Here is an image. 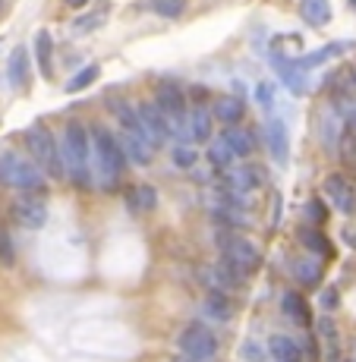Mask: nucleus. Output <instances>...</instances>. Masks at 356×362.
<instances>
[{
    "label": "nucleus",
    "mask_w": 356,
    "mask_h": 362,
    "mask_svg": "<svg viewBox=\"0 0 356 362\" xmlns=\"http://www.w3.org/2000/svg\"><path fill=\"white\" fill-rule=\"evenodd\" d=\"M60 161H64V177L76 189H92V136L82 120H67L60 132Z\"/></svg>",
    "instance_id": "nucleus-1"
},
{
    "label": "nucleus",
    "mask_w": 356,
    "mask_h": 362,
    "mask_svg": "<svg viewBox=\"0 0 356 362\" xmlns=\"http://www.w3.org/2000/svg\"><path fill=\"white\" fill-rule=\"evenodd\" d=\"M88 136H92V180H95V186L104 192L117 189L123 173H127V167H130L120 142H117L114 132H108L104 127H92Z\"/></svg>",
    "instance_id": "nucleus-2"
},
{
    "label": "nucleus",
    "mask_w": 356,
    "mask_h": 362,
    "mask_svg": "<svg viewBox=\"0 0 356 362\" xmlns=\"http://www.w3.org/2000/svg\"><path fill=\"white\" fill-rule=\"evenodd\" d=\"M0 186L19 189L23 196H41L47 189V177L32 158L16 148H0Z\"/></svg>",
    "instance_id": "nucleus-3"
},
{
    "label": "nucleus",
    "mask_w": 356,
    "mask_h": 362,
    "mask_svg": "<svg viewBox=\"0 0 356 362\" xmlns=\"http://www.w3.org/2000/svg\"><path fill=\"white\" fill-rule=\"evenodd\" d=\"M214 236H218L221 262H224L230 271H236L240 277H249V274L259 271L262 252H259V246H255L249 236H243L240 230H227V227H221Z\"/></svg>",
    "instance_id": "nucleus-4"
},
{
    "label": "nucleus",
    "mask_w": 356,
    "mask_h": 362,
    "mask_svg": "<svg viewBox=\"0 0 356 362\" xmlns=\"http://www.w3.org/2000/svg\"><path fill=\"white\" fill-rule=\"evenodd\" d=\"M25 148H29V158L38 164V170L45 173L47 180H64V161H60V142L51 129L41 120H35L29 129H25Z\"/></svg>",
    "instance_id": "nucleus-5"
},
{
    "label": "nucleus",
    "mask_w": 356,
    "mask_h": 362,
    "mask_svg": "<svg viewBox=\"0 0 356 362\" xmlns=\"http://www.w3.org/2000/svg\"><path fill=\"white\" fill-rule=\"evenodd\" d=\"M180 356L193 362H212L218 356V337L212 328H205V322H190L183 331L177 334Z\"/></svg>",
    "instance_id": "nucleus-6"
},
{
    "label": "nucleus",
    "mask_w": 356,
    "mask_h": 362,
    "mask_svg": "<svg viewBox=\"0 0 356 362\" xmlns=\"http://www.w3.org/2000/svg\"><path fill=\"white\" fill-rule=\"evenodd\" d=\"M136 117H139V129H142V136L149 139L151 145H164L171 136V123H167V117L161 114V107H158L155 101H139L136 104Z\"/></svg>",
    "instance_id": "nucleus-7"
},
{
    "label": "nucleus",
    "mask_w": 356,
    "mask_h": 362,
    "mask_svg": "<svg viewBox=\"0 0 356 362\" xmlns=\"http://www.w3.org/2000/svg\"><path fill=\"white\" fill-rule=\"evenodd\" d=\"M224 177H227L224 189H230L234 196H240V199H246L249 192H259L262 186L268 183V173H265L262 164H240V167L234 164Z\"/></svg>",
    "instance_id": "nucleus-8"
},
{
    "label": "nucleus",
    "mask_w": 356,
    "mask_h": 362,
    "mask_svg": "<svg viewBox=\"0 0 356 362\" xmlns=\"http://www.w3.org/2000/svg\"><path fill=\"white\" fill-rule=\"evenodd\" d=\"M322 189H325V199L331 202L334 211L347 214V218L356 214V186L344 177V173H328Z\"/></svg>",
    "instance_id": "nucleus-9"
},
{
    "label": "nucleus",
    "mask_w": 356,
    "mask_h": 362,
    "mask_svg": "<svg viewBox=\"0 0 356 362\" xmlns=\"http://www.w3.org/2000/svg\"><path fill=\"white\" fill-rule=\"evenodd\" d=\"M10 214L16 218L19 227H25V230H41V227L47 224V202L41 196H19L13 202Z\"/></svg>",
    "instance_id": "nucleus-10"
},
{
    "label": "nucleus",
    "mask_w": 356,
    "mask_h": 362,
    "mask_svg": "<svg viewBox=\"0 0 356 362\" xmlns=\"http://www.w3.org/2000/svg\"><path fill=\"white\" fill-rule=\"evenodd\" d=\"M117 142H120V148H123V155H127L130 164L149 167L151 158H155V145L142 136V129H123V136L117 139Z\"/></svg>",
    "instance_id": "nucleus-11"
},
{
    "label": "nucleus",
    "mask_w": 356,
    "mask_h": 362,
    "mask_svg": "<svg viewBox=\"0 0 356 362\" xmlns=\"http://www.w3.org/2000/svg\"><path fill=\"white\" fill-rule=\"evenodd\" d=\"M123 199H127V211L132 214V218H145V214H151L158 208V189L155 186H149V183L127 186Z\"/></svg>",
    "instance_id": "nucleus-12"
},
{
    "label": "nucleus",
    "mask_w": 356,
    "mask_h": 362,
    "mask_svg": "<svg viewBox=\"0 0 356 362\" xmlns=\"http://www.w3.org/2000/svg\"><path fill=\"white\" fill-rule=\"evenodd\" d=\"M202 277H205V284L212 287V293H236V290L246 284V277H240L236 271H230L224 262L208 264V268L202 271Z\"/></svg>",
    "instance_id": "nucleus-13"
},
{
    "label": "nucleus",
    "mask_w": 356,
    "mask_h": 362,
    "mask_svg": "<svg viewBox=\"0 0 356 362\" xmlns=\"http://www.w3.org/2000/svg\"><path fill=\"white\" fill-rule=\"evenodd\" d=\"M265 139H268L271 158H275V161L284 167V164L290 161V132H287V127H284L277 117H271V120L265 123Z\"/></svg>",
    "instance_id": "nucleus-14"
},
{
    "label": "nucleus",
    "mask_w": 356,
    "mask_h": 362,
    "mask_svg": "<svg viewBox=\"0 0 356 362\" xmlns=\"http://www.w3.org/2000/svg\"><path fill=\"white\" fill-rule=\"evenodd\" d=\"M6 82H10L16 92L29 88V47L16 45L6 57Z\"/></svg>",
    "instance_id": "nucleus-15"
},
{
    "label": "nucleus",
    "mask_w": 356,
    "mask_h": 362,
    "mask_svg": "<svg viewBox=\"0 0 356 362\" xmlns=\"http://www.w3.org/2000/svg\"><path fill=\"white\" fill-rule=\"evenodd\" d=\"M271 64H275V73L281 76V82L290 88L293 95H306L309 92V82H306V73H299L297 64L284 54H271Z\"/></svg>",
    "instance_id": "nucleus-16"
},
{
    "label": "nucleus",
    "mask_w": 356,
    "mask_h": 362,
    "mask_svg": "<svg viewBox=\"0 0 356 362\" xmlns=\"http://www.w3.org/2000/svg\"><path fill=\"white\" fill-rule=\"evenodd\" d=\"M208 110H212V120L224 123V127H240L243 114H246V107H243V101L236 95H218Z\"/></svg>",
    "instance_id": "nucleus-17"
},
{
    "label": "nucleus",
    "mask_w": 356,
    "mask_h": 362,
    "mask_svg": "<svg viewBox=\"0 0 356 362\" xmlns=\"http://www.w3.org/2000/svg\"><path fill=\"white\" fill-rule=\"evenodd\" d=\"M265 350L275 356V362H303V344L293 340L290 334H271Z\"/></svg>",
    "instance_id": "nucleus-18"
},
{
    "label": "nucleus",
    "mask_w": 356,
    "mask_h": 362,
    "mask_svg": "<svg viewBox=\"0 0 356 362\" xmlns=\"http://www.w3.org/2000/svg\"><path fill=\"white\" fill-rule=\"evenodd\" d=\"M212 110L205 104H193L186 110V132L193 136V142H208L212 139Z\"/></svg>",
    "instance_id": "nucleus-19"
},
{
    "label": "nucleus",
    "mask_w": 356,
    "mask_h": 362,
    "mask_svg": "<svg viewBox=\"0 0 356 362\" xmlns=\"http://www.w3.org/2000/svg\"><path fill=\"white\" fill-rule=\"evenodd\" d=\"M281 312L290 318L293 325H299V328H309V325H312L309 303H306V296L297 293V290H287V293L281 296Z\"/></svg>",
    "instance_id": "nucleus-20"
},
{
    "label": "nucleus",
    "mask_w": 356,
    "mask_h": 362,
    "mask_svg": "<svg viewBox=\"0 0 356 362\" xmlns=\"http://www.w3.org/2000/svg\"><path fill=\"white\" fill-rule=\"evenodd\" d=\"M35 60H38V73L41 79H54V38L47 29L35 32Z\"/></svg>",
    "instance_id": "nucleus-21"
},
{
    "label": "nucleus",
    "mask_w": 356,
    "mask_h": 362,
    "mask_svg": "<svg viewBox=\"0 0 356 362\" xmlns=\"http://www.w3.org/2000/svg\"><path fill=\"white\" fill-rule=\"evenodd\" d=\"M331 0H299V19L309 29H325L331 23Z\"/></svg>",
    "instance_id": "nucleus-22"
},
{
    "label": "nucleus",
    "mask_w": 356,
    "mask_h": 362,
    "mask_svg": "<svg viewBox=\"0 0 356 362\" xmlns=\"http://www.w3.org/2000/svg\"><path fill=\"white\" fill-rule=\"evenodd\" d=\"M199 312H202V318H212V322H218V325H227L230 318H234V303H230L224 293H205Z\"/></svg>",
    "instance_id": "nucleus-23"
},
{
    "label": "nucleus",
    "mask_w": 356,
    "mask_h": 362,
    "mask_svg": "<svg viewBox=\"0 0 356 362\" xmlns=\"http://www.w3.org/2000/svg\"><path fill=\"white\" fill-rule=\"evenodd\" d=\"M347 47H350V41H334V45H325V47H318V51H312V54H303V57H297L293 64H297L299 73H309V69L322 66L325 60H331V57H338V54H344Z\"/></svg>",
    "instance_id": "nucleus-24"
},
{
    "label": "nucleus",
    "mask_w": 356,
    "mask_h": 362,
    "mask_svg": "<svg viewBox=\"0 0 356 362\" xmlns=\"http://www.w3.org/2000/svg\"><path fill=\"white\" fill-rule=\"evenodd\" d=\"M328 88L334 92L338 101H356V64L340 66L338 73L328 79Z\"/></svg>",
    "instance_id": "nucleus-25"
},
{
    "label": "nucleus",
    "mask_w": 356,
    "mask_h": 362,
    "mask_svg": "<svg viewBox=\"0 0 356 362\" xmlns=\"http://www.w3.org/2000/svg\"><path fill=\"white\" fill-rule=\"evenodd\" d=\"M340 110L338 107H328L322 117H318V139H322V145L325 148H338V142H340Z\"/></svg>",
    "instance_id": "nucleus-26"
},
{
    "label": "nucleus",
    "mask_w": 356,
    "mask_h": 362,
    "mask_svg": "<svg viewBox=\"0 0 356 362\" xmlns=\"http://www.w3.org/2000/svg\"><path fill=\"white\" fill-rule=\"evenodd\" d=\"M221 139H224L227 148L234 151V158H249L253 155V148H255V136L249 129H243V127H227Z\"/></svg>",
    "instance_id": "nucleus-27"
},
{
    "label": "nucleus",
    "mask_w": 356,
    "mask_h": 362,
    "mask_svg": "<svg viewBox=\"0 0 356 362\" xmlns=\"http://www.w3.org/2000/svg\"><path fill=\"white\" fill-rule=\"evenodd\" d=\"M322 274H325V268L318 259H293V277H297L303 287H318Z\"/></svg>",
    "instance_id": "nucleus-28"
},
{
    "label": "nucleus",
    "mask_w": 356,
    "mask_h": 362,
    "mask_svg": "<svg viewBox=\"0 0 356 362\" xmlns=\"http://www.w3.org/2000/svg\"><path fill=\"white\" fill-rule=\"evenodd\" d=\"M205 158H208V164H212V167H214V170H218V173H227L230 167H234V161H236V158H234V151L227 148V142H224V139H221V136L208 142V148H205Z\"/></svg>",
    "instance_id": "nucleus-29"
},
{
    "label": "nucleus",
    "mask_w": 356,
    "mask_h": 362,
    "mask_svg": "<svg viewBox=\"0 0 356 362\" xmlns=\"http://www.w3.org/2000/svg\"><path fill=\"white\" fill-rule=\"evenodd\" d=\"M299 243H303L309 252H316V255H322V259H328V255H334V246H331V240L322 233V230H316V227H303L299 230Z\"/></svg>",
    "instance_id": "nucleus-30"
},
{
    "label": "nucleus",
    "mask_w": 356,
    "mask_h": 362,
    "mask_svg": "<svg viewBox=\"0 0 356 362\" xmlns=\"http://www.w3.org/2000/svg\"><path fill=\"white\" fill-rule=\"evenodd\" d=\"M171 161H173V167H180V170H193L195 161H199V151H195L190 142H177L171 148Z\"/></svg>",
    "instance_id": "nucleus-31"
},
{
    "label": "nucleus",
    "mask_w": 356,
    "mask_h": 362,
    "mask_svg": "<svg viewBox=\"0 0 356 362\" xmlns=\"http://www.w3.org/2000/svg\"><path fill=\"white\" fill-rule=\"evenodd\" d=\"M98 76H101V69H98V64H88V66H82L79 73H76L73 79L67 82V92H69V95H76V92H86V88L92 86V82L98 79Z\"/></svg>",
    "instance_id": "nucleus-32"
},
{
    "label": "nucleus",
    "mask_w": 356,
    "mask_h": 362,
    "mask_svg": "<svg viewBox=\"0 0 356 362\" xmlns=\"http://www.w3.org/2000/svg\"><path fill=\"white\" fill-rule=\"evenodd\" d=\"M151 10L164 19H180V13L186 10V0H151Z\"/></svg>",
    "instance_id": "nucleus-33"
},
{
    "label": "nucleus",
    "mask_w": 356,
    "mask_h": 362,
    "mask_svg": "<svg viewBox=\"0 0 356 362\" xmlns=\"http://www.w3.org/2000/svg\"><path fill=\"white\" fill-rule=\"evenodd\" d=\"M0 262L4 264H13L16 262V249H13V240H10V233L0 227Z\"/></svg>",
    "instance_id": "nucleus-34"
},
{
    "label": "nucleus",
    "mask_w": 356,
    "mask_h": 362,
    "mask_svg": "<svg viewBox=\"0 0 356 362\" xmlns=\"http://www.w3.org/2000/svg\"><path fill=\"white\" fill-rule=\"evenodd\" d=\"M240 353H243V359H246V362H262L268 350H265V346H259V340H246Z\"/></svg>",
    "instance_id": "nucleus-35"
},
{
    "label": "nucleus",
    "mask_w": 356,
    "mask_h": 362,
    "mask_svg": "<svg viewBox=\"0 0 356 362\" xmlns=\"http://www.w3.org/2000/svg\"><path fill=\"white\" fill-rule=\"evenodd\" d=\"M255 101H259L265 110L271 107V101H275V88H271V82H259V86H255Z\"/></svg>",
    "instance_id": "nucleus-36"
},
{
    "label": "nucleus",
    "mask_w": 356,
    "mask_h": 362,
    "mask_svg": "<svg viewBox=\"0 0 356 362\" xmlns=\"http://www.w3.org/2000/svg\"><path fill=\"white\" fill-rule=\"evenodd\" d=\"M101 23H104V13H88V19H76L73 29L76 32H88V29H95V25H101Z\"/></svg>",
    "instance_id": "nucleus-37"
},
{
    "label": "nucleus",
    "mask_w": 356,
    "mask_h": 362,
    "mask_svg": "<svg viewBox=\"0 0 356 362\" xmlns=\"http://www.w3.org/2000/svg\"><path fill=\"white\" fill-rule=\"evenodd\" d=\"M309 214H312V224H318V227L328 221V208L318 199H309Z\"/></svg>",
    "instance_id": "nucleus-38"
},
{
    "label": "nucleus",
    "mask_w": 356,
    "mask_h": 362,
    "mask_svg": "<svg viewBox=\"0 0 356 362\" xmlns=\"http://www.w3.org/2000/svg\"><path fill=\"white\" fill-rule=\"evenodd\" d=\"M334 107L340 110V117H347V123H350L353 132H356V101H338Z\"/></svg>",
    "instance_id": "nucleus-39"
},
{
    "label": "nucleus",
    "mask_w": 356,
    "mask_h": 362,
    "mask_svg": "<svg viewBox=\"0 0 356 362\" xmlns=\"http://www.w3.org/2000/svg\"><path fill=\"white\" fill-rule=\"evenodd\" d=\"M322 305H325V309H334V305H338V290H325Z\"/></svg>",
    "instance_id": "nucleus-40"
},
{
    "label": "nucleus",
    "mask_w": 356,
    "mask_h": 362,
    "mask_svg": "<svg viewBox=\"0 0 356 362\" xmlns=\"http://www.w3.org/2000/svg\"><path fill=\"white\" fill-rule=\"evenodd\" d=\"M64 4H67V6H73V10H82V6H86L88 0H64Z\"/></svg>",
    "instance_id": "nucleus-41"
},
{
    "label": "nucleus",
    "mask_w": 356,
    "mask_h": 362,
    "mask_svg": "<svg viewBox=\"0 0 356 362\" xmlns=\"http://www.w3.org/2000/svg\"><path fill=\"white\" fill-rule=\"evenodd\" d=\"M173 362H193V359H186V356H177V359H173Z\"/></svg>",
    "instance_id": "nucleus-42"
},
{
    "label": "nucleus",
    "mask_w": 356,
    "mask_h": 362,
    "mask_svg": "<svg viewBox=\"0 0 356 362\" xmlns=\"http://www.w3.org/2000/svg\"><path fill=\"white\" fill-rule=\"evenodd\" d=\"M0 13H4V0H0Z\"/></svg>",
    "instance_id": "nucleus-43"
},
{
    "label": "nucleus",
    "mask_w": 356,
    "mask_h": 362,
    "mask_svg": "<svg viewBox=\"0 0 356 362\" xmlns=\"http://www.w3.org/2000/svg\"><path fill=\"white\" fill-rule=\"evenodd\" d=\"M353 4H356V0H353Z\"/></svg>",
    "instance_id": "nucleus-44"
}]
</instances>
